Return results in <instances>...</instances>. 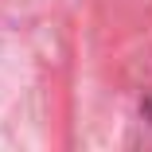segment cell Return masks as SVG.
I'll return each instance as SVG.
<instances>
[{
	"label": "cell",
	"instance_id": "6da1fadb",
	"mask_svg": "<svg viewBox=\"0 0 152 152\" xmlns=\"http://www.w3.org/2000/svg\"><path fill=\"white\" fill-rule=\"evenodd\" d=\"M144 113H148V121H152V90H148V102H144Z\"/></svg>",
	"mask_w": 152,
	"mask_h": 152
}]
</instances>
